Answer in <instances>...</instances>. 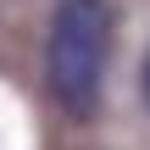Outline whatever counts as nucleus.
I'll use <instances>...</instances> for the list:
<instances>
[{
  "label": "nucleus",
  "instance_id": "f257e3e1",
  "mask_svg": "<svg viewBox=\"0 0 150 150\" xmlns=\"http://www.w3.org/2000/svg\"><path fill=\"white\" fill-rule=\"evenodd\" d=\"M111 6L106 0H56L45 33V89L67 117H89L106 89L111 61Z\"/></svg>",
  "mask_w": 150,
  "mask_h": 150
},
{
  "label": "nucleus",
  "instance_id": "f03ea898",
  "mask_svg": "<svg viewBox=\"0 0 150 150\" xmlns=\"http://www.w3.org/2000/svg\"><path fill=\"white\" fill-rule=\"evenodd\" d=\"M139 89H145V106H150V50H145V67H139Z\"/></svg>",
  "mask_w": 150,
  "mask_h": 150
}]
</instances>
